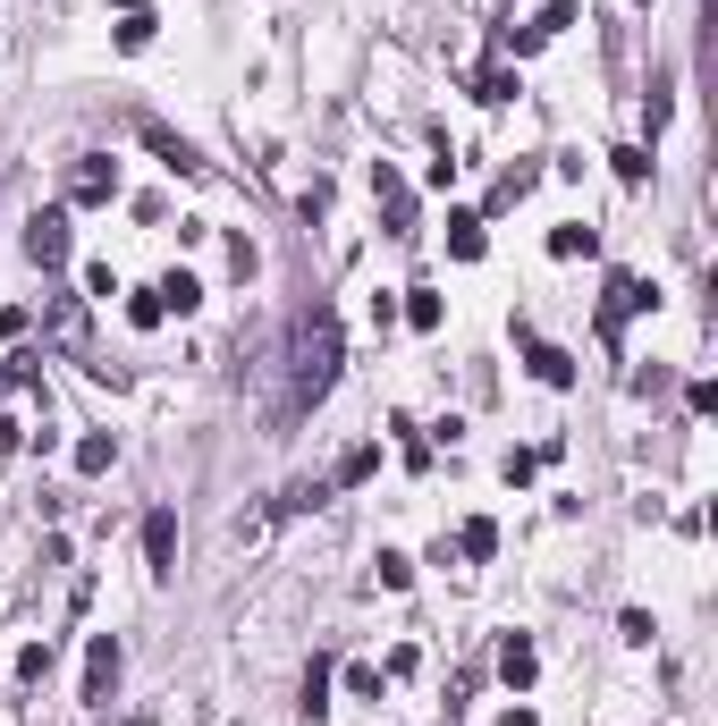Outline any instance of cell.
Here are the masks:
<instances>
[{
	"label": "cell",
	"mask_w": 718,
	"mask_h": 726,
	"mask_svg": "<svg viewBox=\"0 0 718 726\" xmlns=\"http://www.w3.org/2000/svg\"><path fill=\"white\" fill-rule=\"evenodd\" d=\"M330 380H338V313L330 305H313V313L296 321V372H288V414L322 406Z\"/></svg>",
	"instance_id": "6da1fadb"
},
{
	"label": "cell",
	"mask_w": 718,
	"mask_h": 726,
	"mask_svg": "<svg viewBox=\"0 0 718 726\" xmlns=\"http://www.w3.org/2000/svg\"><path fill=\"white\" fill-rule=\"evenodd\" d=\"M119 194V160H101V153H85V160H68V203H110Z\"/></svg>",
	"instance_id": "7a4b0ae2"
},
{
	"label": "cell",
	"mask_w": 718,
	"mask_h": 726,
	"mask_svg": "<svg viewBox=\"0 0 718 726\" xmlns=\"http://www.w3.org/2000/svg\"><path fill=\"white\" fill-rule=\"evenodd\" d=\"M372 203L390 212V237H415V187L397 178L390 160H372Z\"/></svg>",
	"instance_id": "3957f363"
},
{
	"label": "cell",
	"mask_w": 718,
	"mask_h": 726,
	"mask_svg": "<svg viewBox=\"0 0 718 726\" xmlns=\"http://www.w3.org/2000/svg\"><path fill=\"white\" fill-rule=\"evenodd\" d=\"M26 253L43 262V271H60L68 262V212H34L26 221Z\"/></svg>",
	"instance_id": "277c9868"
},
{
	"label": "cell",
	"mask_w": 718,
	"mask_h": 726,
	"mask_svg": "<svg viewBox=\"0 0 718 726\" xmlns=\"http://www.w3.org/2000/svg\"><path fill=\"white\" fill-rule=\"evenodd\" d=\"M643 305H651V287L618 271V279H609V296H600V338H618V330H625V313H643Z\"/></svg>",
	"instance_id": "5b68a950"
},
{
	"label": "cell",
	"mask_w": 718,
	"mask_h": 726,
	"mask_svg": "<svg viewBox=\"0 0 718 726\" xmlns=\"http://www.w3.org/2000/svg\"><path fill=\"white\" fill-rule=\"evenodd\" d=\"M135 135H144V144H153V153H161L169 169H178V178H203V153L187 144V135H169L161 119H135Z\"/></svg>",
	"instance_id": "8992f818"
},
{
	"label": "cell",
	"mask_w": 718,
	"mask_h": 726,
	"mask_svg": "<svg viewBox=\"0 0 718 726\" xmlns=\"http://www.w3.org/2000/svg\"><path fill=\"white\" fill-rule=\"evenodd\" d=\"M144 567H153V574L178 567V515H169V507H153V515H144Z\"/></svg>",
	"instance_id": "52a82bcc"
},
{
	"label": "cell",
	"mask_w": 718,
	"mask_h": 726,
	"mask_svg": "<svg viewBox=\"0 0 718 726\" xmlns=\"http://www.w3.org/2000/svg\"><path fill=\"white\" fill-rule=\"evenodd\" d=\"M516 347H524V364L550 380V389H575V355H566V347H541L532 330H516Z\"/></svg>",
	"instance_id": "ba28073f"
},
{
	"label": "cell",
	"mask_w": 718,
	"mask_h": 726,
	"mask_svg": "<svg viewBox=\"0 0 718 726\" xmlns=\"http://www.w3.org/2000/svg\"><path fill=\"white\" fill-rule=\"evenodd\" d=\"M110 685H119V642L110 633H94V651H85V701H110Z\"/></svg>",
	"instance_id": "9c48e42d"
},
{
	"label": "cell",
	"mask_w": 718,
	"mask_h": 726,
	"mask_svg": "<svg viewBox=\"0 0 718 726\" xmlns=\"http://www.w3.org/2000/svg\"><path fill=\"white\" fill-rule=\"evenodd\" d=\"M499 676H507V685H532V676H541V651H532V642H524V633H507V642H499Z\"/></svg>",
	"instance_id": "30bf717a"
},
{
	"label": "cell",
	"mask_w": 718,
	"mask_h": 726,
	"mask_svg": "<svg viewBox=\"0 0 718 726\" xmlns=\"http://www.w3.org/2000/svg\"><path fill=\"white\" fill-rule=\"evenodd\" d=\"M110 456H119V440L110 431H85L76 440V474H110Z\"/></svg>",
	"instance_id": "8fae6325"
},
{
	"label": "cell",
	"mask_w": 718,
	"mask_h": 726,
	"mask_svg": "<svg viewBox=\"0 0 718 726\" xmlns=\"http://www.w3.org/2000/svg\"><path fill=\"white\" fill-rule=\"evenodd\" d=\"M161 305H169V313H195V305H203V279H195V271H169V279H161Z\"/></svg>",
	"instance_id": "7c38bea8"
},
{
	"label": "cell",
	"mask_w": 718,
	"mask_h": 726,
	"mask_svg": "<svg viewBox=\"0 0 718 726\" xmlns=\"http://www.w3.org/2000/svg\"><path fill=\"white\" fill-rule=\"evenodd\" d=\"M448 253H457V262H482V221H474V212L448 221Z\"/></svg>",
	"instance_id": "4fadbf2b"
},
{
	"label": "cell",
	"mask_w": 718,
	"mask_h": 726,
	"mask_svg": "<svg viewBox=\"0 0 718 726\" xmlns=\"http://www.w3.org/2000/svg\"><path fill=\"white\" fill-rule=\"evenodd\" d=\"M144 43H153V9H119V51H144Z\"/></svg>",
	"instance_id": "5bb4252c"
},
{
	"label": "cell",
	"mask_w": 718,
	"mask_h": 726,
	"mask_svg": "<svg viewBox=\"0 0 718 726\" xmlns=\"http://www.w3.org/2000/svg\"><path fill=\"white\" fill-rule=\"evenodd\" d=\"M457 549H465V558H490V549H499V524H490V515H474V524L457 533Z\"/></svg>",
	"instance_id": "9a60e30c"
},
{
	"label": "cell",
	"mask_w": 718,
	"mask_h": 726,
	"mask_svg": "<svg viewBox=\"0 0 718 726\" xmlns=\"http://www.w3.org/2000/svg\"><path fill=\"white\" fill-rule=\"evenodd\" d=\"M550 253H558V262H575V253H591V228H584V221L550 228Z\"/></svg>",
	"instance_id": "2e32d148"
},
{
	"label": "cell",
	"mask_w": 718,
	"mask_h": 726,
	"mask_svg": "<svg viewBox=\"0 0 718 726\" xmlns=\"http://www.w3.org/2000/svg\"><path fill=\"white\" fill-rule=\"evenodd\" d=\"M406 321H415V330H440V296H431V287H406Z\"/></svg>",
	"instance_id": "e0dca14e"
},
{
	"label": "cell",
	"mask_w": 718,
	"mask_h": 726,
	"mask_svg": "<svg viewBox=\"0 0 718 726\" xmlns=\"http://www.w3.org/2000/svg\"><path fill=\"white\" fill-rule=\"evenodd\" d=\"M43 676H51V642H26L17 651V685H43Z\"/></svg>",
	"instance_id": "ac0fdd59"
},
{
	"label": "cell",
	"mask_w": 718,
	"mask_h": 726,
	"mask_svg": "<svg viewBox=\"0 0 718 726\" xmlns=\"http://www.w3.org/2000/svg\"><path fill=\"white\" fill-rule=\"evenodd\" d=\"M161 313H169V305H161V287H144V296L128 305V321H135V330H161Z\"/></svg>",
	"instance_id": "d6986e66"
},
{
	"label": "cell",
	"mask_w": 718,
	"mask_h": 726,
	"mask_svg": "<svg viewBox=\"0 0 718 726\" xmlns=\"http://www.w3.org/2000/svg\"><path fill=\"white\" fill-rule=\"evenodd\" d=\"M609 160H618L625 187H643V178H651V153H643V144H625V153H609Z\"/></svg>",
	"instance_id": "ffe728a7"
},
{
	"label": "cell",
	"mask_w": 718,
	"mask_h": 726,
	"mask_svg": "<svg viewBox=\"0 0 718 726\" xmlns=\"http://www.w3.org/2000/svg\"><path fill=\"white\" fill-rule=\"evenodd\" d=\"M372 465H381V448H347V456H338V481H363Z\"/></svg>",
	"instance_id": "44dd1931"
},
{
	"label": "cell",
	"mask_w": 718,
	"mask_h": 726,
	"mask_svg": "<svg viewBox=\"0 0 718 726\" xmlns=\"http://www.w3.org/2000/svg\"><path fill=\"white\" fill-rule=\"evenodd\" d=\"M474 94H482V102H516V76H507V68H490V76L474 85Z\"/></svg>",
	"instance_id": "7402d4cb"
},
{
	"label": "cell",
	"mask_w": 718,
	"mask_h": 726,
	"mask_svg": "<svg viewBox=\"0 0 718 726\" xmlns=\"http://www.w3.org/2000/svg\"><path fill=\"white\" fill-rule=\"evenodd\" d=\"M381 583H390V592H406V583H415V567H406L397 549H381Z\"/></svg>",
	"instance_id": "603a6c76"
},
{
	"label": "cell",
	"mask_w": 718,
	"mask_h": 726,
	"mask_svg": "<svg viewBox=\"0 0 718 726\" xmlns=\"http://www.w3.org/2000/svg\"><path fill=\"white\" fill-rule=\"evenodd\" d=\"M499 726H541V718H532V710H499Z\"/></svg>",
	"instance_id": "cb8c5ba5"
}]
</instances>
